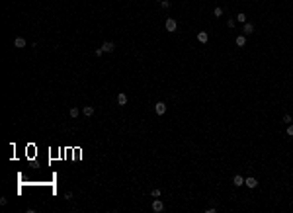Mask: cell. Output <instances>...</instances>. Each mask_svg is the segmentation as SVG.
<instances>
[{"label":"cell","mask_w":293,"mask_h":213,"mask_svg":"<svg viewBox=\"0 0 293 213\" xmlns=\"http://www.w3.org/2000/svg\"><path fill=\"white\" fill-rule=\"evenodd\" d=\"M166 104H164V102H158V104L156 106H154V112H156V114L158 115H164V114H166Z\"/></svg>","instance_id":"3"},{"label":"cell","mask_w":293,"mask_h":213,"mask_svg":"<svg viewBox=\"0 0 293 213\" xmlns=\"http://www.w3.org/2000/svg\"><path fill=\"white\" fill-rule=\"evenodd\" d=\"M26 45H28V41H26L23 37H16V41H14V47L16 49H23Z\"/></svg>","instance_id":"6"},{"label":"cell","mask_w":293,"mask_h":213,"mask_svg":"<svg viewBox=\"0 0 293 213\" xmlns=\"http://www.w3.org/2000/svg\"><path fill=\"white\" fill-rule=\"evenodd\" d=\"M162 209H164V204H162L158 198H154V201H153V211H154V213H160Z\"/></svg>","instance_id":"2"},{"label":"cell","mask_w":293,"mask_h":213,"mask_svg":"<svg viewBox=\"0 0 293 213\" xmlns=\"http://www.w3.org/2000/svg\"><path fill=\"white\" fill-rule=\"evenodd\" d=\"M117 104H119V106H125L127 104V94H123V92L117 94Z\"/></svg>","instance_id":"10"},{"label":"cell","mask_w":293,"mask_h":213,"mask_svg":"<svg viewBox=\"0 0 293 213\" xmlns=\"http://www.w3.org/2000/svg\"><path fill=\"white\" fill-rule=\"evenodd\" d=\"M82 114L86 115V117H92V115H94V108H92V106H84V108H82Z\"/></svg>","instance_id":"9"},{"label":"cell","mask_w":293,"mask_h":213,"mask_svg":"<svg viewBox=\"0 0 293 213\" xmlns=\"http://www.w3.org/2000/svg\"><path fill=\"white\" fill-rule=\"evenodd\" d=\"M237 45L238 47H244V45H246V35H238L237 37Z\"/></svg>","instance_id":"13"},{"label":"cell","mask_w":293,"mask_h":213,"mask_svg":"<svg viewBox=\"0 0 293 213\" xmlns=\"http://www.w3.org/2000/svg\"><path fill=\"white\" fill-rule=\"evenodd\" d=\"M164 28H166V31H176L178 22H176V20H172V18H168V20H166V24H164Z\"/></svg>","instance_id":"1"},{"label":"cell","mask_w":293,"mask_h":213,"mask_svg":"<svg viewBox=\"0 0 293 213\" xmlns=\"http://www.w3.org/2000/svg\"><path fill=\"white\" fill-rule=\"evenodd\" d=\"M233 184H235V186H242V184H244V178H242L240 174H237V176L233 178Z\"/></svg>","instance_id":"12"},{"label":"cell","mask_w":293,"mask_h":213,"mask_svg":"<svg viewBox=\"0 0 293 213\" xmlns=\"http://www.w3.org/2000/svg\"><path fill=\"white\" fill-rule=\"evenodd\" d=\"M160 4H162V8H164V10H168L170 6H172V4H170V0H160Z\"/></svg>","instance_id":"17"},{"label":"cell","mask_w":293,"mask_h":213,"mask_svg":"<svg viewBox=\"0 0 293 213\" xmlns=\"http://www.w3.org/2000/svg\"><path fill=\"white\" fill-rule=\"evenodd\" d=\"M113 49H115V45H113L112 41H104V45H102V51L104 53H112Z\"/></svg>","instance_id":"5"},{"label":"cell","mask_w":293,"mask_h":213,"mask_svg":"<svg viewBox=\"0 0 293 213\" xmlns=\"http://www.w3.org/2000/svg\"><path fill=\"white\" fill-rule=\"evenodd\" d=\"M158 195H160V190L154 188V190H153V198H158Z\"/></svg>","instance_id":"20"},{"label":"cell","mask_w":293,"mask_h":213,"mask_svg":"<svg viewBox=\"0 0 293 213\" xmlns=\"http://www.w3.org/2000/svg\"><path fill=\"white\" fill-rule=\"evenodd\" d=\"M197 41H199V43H207V41H209L207 31H197Z\"/></svg>","instance_id":"8"},{"label":"cell","mask_w":293,"mask_h":213,"mask_svg":"<svg viewBox=\"0 0 293 213\" xmlns=\"http://www.w3.org/2000/svg\"><path fill=\"white\" fill-rule=\"evenodd\" d=\"M102 55H104V51H102V47H100V49H96V57H102Z\"/></svg>","instance_id":"21"},{"label":"cell","mask_w":293,"mask_h":213,"mask_svg":"<svg viewBox=\"0 0 293 213\" xmlns=\"http://www.w3.org/2000/svg\"><path fill=\"white\" fill-rule=\"evenodd\" d=\"M284 121H285V123H291V121H293V119H291V115H289V114H285V115H284Z\"/></svg>","instance_id":"19"},{"label":"cell","mask_w":293,"mask_h":213,"mask_svg":"<svg viewBox=\"0 0 293 213\" xmlns=\"http://www.w3.org/2000/svg\"><path fill=\"white\" fill-rule=\"evenodd\" d=\"M80 112H82V109H78V108H70V109H69V115H70L72 119H76V117L80 115Z\"/></svg>","instance_id":"11"},{"label":"cell","mask_w":293,"mask_h":213,"mask_svg":"<svg viewBox=\"0 0 293 213\" xmlns=\"http://www.w3.org/2000/svg\"><path fill=\"white\" fill-rule=\"evenodd\" d=\"M235 26H237V20H233V18H229V20H227V28H231V29H233V28H235Z\"/></svg>","instance_id":"16"},{"label":"cell","mask_w":293,"mask_h":213,"mask_svg":"<svg viewBox=\"0 0 293 213\" xmlns=\"http://www.w3.org/2000/svg\"><path fill=\"white\" fill-rule=\"evenodd\" d=\"M244 184H246V188H256V186H258V180H256V178H252V176H248L246 180H244Z\"/></svg>","instance_id":"7"},{"label":"cell","mask_w":293,"mask_h":213,"mask_svg":"<svg viewBox=\"0 0 293 213\" xmlns=\"http://www.w3.org/2000/svg\"><path fill=\"white\" fill-rule=\"evenodd\" d=\"M242 31H244V35H250V33H254V24L246 22V24L242 26Z\"/></svg>","instance_id":"4"},{"label":"cell","mask_w":293,"mask_h":213,"mask_svg":"<svg viewBox=\"0 0 293 213\" xmlns=\"http://www.w3.org/2000/svg\"><path fill=\"white\" fill-rule=\"evenodd\" d=\"M237 22H240V24H246V14H244V12L237 14Z\"/></svg>","instance_id":"15"},{"label":"cell","mask_w":293,"mask_h":213,"mask_svg":"<svg viewBox=\"0 0 293 213\" xmlns=\"http://www.w3.org/2000/svg\"><path fill=\"white\" fill-rule=\"evenodd\" d=\"M285 133H287L289 137H293V125H291V123H289V125H287V131H285Z\"/></svg>","instance_id":"18"},{"label":"cell","mask_w":293,"mask_h":213,"mask_svg":"<svg viewBox=\"0 0 293 213\" xmlns=\"http://www.w3.org/2000/svg\"><path fill=\"white\" fill-rule=\"evenodd\" d=\"M213 16H215V18H221V16H223V8H221V6H215Z\"/></svg>","instance_id":"14"}]
</instances>
